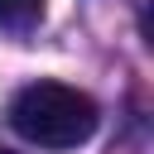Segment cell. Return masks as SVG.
<instances>
[{"label":"cell","mask_w":154,"mask_h":154,"mask_svg":"<svg viewBox=\"0 0 154 154\" xmlns=\"http://www.w3.org/2000/svg\"><path fill=\"white\" fill-rule=\"evenodd\" d=\"M96 101L63 82H29L10 101V125L38 149H77L96 135Z\"/></svg>","instance_id":"cell-1"},{"label":"cell","mask_w":154,"mask_h":154,"mask_svg":"<svg viewBox=\"0 0 154 154\" xmlns=\"http://www.w3.org/2000/svg\"><path fill=\"white\" fill-rule=\"evenodd\" d=\"M43 0H0V29H29L38 24Z\"/></svg>","instance_id":"cell-2"}]
</instances>
